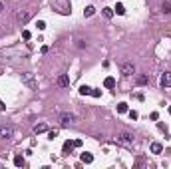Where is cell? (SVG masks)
<instances>
[{"mask_svg":"<svg viewBox=\"0 0 171 169\" xmlns=\"http://www.w3.org/2000/svg\"><path fill=\"white\" fill-rule=\"evenodd\" d=\"M115 141L121 143V145H132L133 143V133H129V131H121V133L115 135Z\"/></svg>","mask_w":171,"mask_h":169,"instance_id":"1","label":"cell"},{"mask_svg":"<svg viewBox=\"0 0 171 169\" xmlns=\"http://www.w3.org/2000/svg\"><path fill=\"white\" fill-rule=\"evenodd\" d=\"M30 10H26V8H22V10H18L16 12V22H20V24H26L28 20H30Z\"/></svg>","mask_w":171,"mask_h":169,"instance_id":"2","label":"cell"},{"mask_svg":"<svg viewBox=\"0 0 171 169\" xmlns=\"http://www.w3.org/2000/svg\"><path fill=\"white\" fill-rule=\"evenodd\" d=\"M121 74H124L125 78L133 76V74H135V66H133V62H124V64H121Z\"/></svg>","mask_w":171,"mask_h":169,"instance_id":"3","label":"cell"},{"mask_svg":"<svg viewBox=\"0 0 171 169\" xmlns=\"http://www.w3.org/2000/svg\"><path fill=\"white\" fill-rule=\"evenodd\" d=\"M60 121H62V125H70V124H74V121H76V116H74V113H62V116H60Z\"/></svg>","mask_w":171,"mask_h":169,"instance_id":"4","label":"cell"},{"mask_svg":"<svg viewBox=\"0 0 171 169\" xmlns=\"http://www.w3.org/2000/svg\"><path fill=\"white\" fill-rule=\"evenodd\" d=\"M22 82L30 88V90H36V82H34V78H32V74H22Z\"/></svg>","mask_w":171,"mask_h":169,"instance_id":"5","label":"cell"},{"mask_svg":"<svg viewBox=\"0 0 171 169\" xmlns=\"http://www.w3.org/2000/svg\"><path fill=\"white\" fill-rule=\"evenodd\" d=\"M161 86L163 88H171V72H165V74H161Z\"/></svg>","mask_w":171,"mask_h":169,"instance_id":"6","label":"cell"},{"mask_svg":"<svg viewBox=\"0 0 171 169\" xmlns=\"http://www.w3.org/2000/svg\"><path fill=\"white\" fill-rule=\"evenodd\" d=\"M56 84H58L60 88H68V86H70V78H68L66 74H62V76H58V80H56Z\"/></svg>","mask_w":171,"mask_h":169,"instance_id":"7","label":"cell"},{"mask_svg":"<svg viewBox=\"0 0 171 169\" xmlns=\"http://www.w3.org/2000/svg\"><path fill=\"white\" fill-rule=\"evenodd\" d=\"M0 135L6 137V139H10V137L14 135V129H12V127H4V129H0Z\"/></svg>","mask_w":171,"mask_h":169,"instance_id":"8","label":"cell"},{"mask_svg":"<svg viewBox=\"0 0 171 169\" xmlns=\"http://www.w3.org/2000/svg\"><path fill=\"white\" fill-rule=\"evenodd\" d=\"M161 151H163V145L157 143V141H153L151 143V153H161Z\"/></svg>","mask_w":171,"mask_h":169,"instance_id":"9","label":"cell"},{"mask_svg":"<svg viewBox=\"0 0 171 169\" xmlns=\"http://www.w3.org/2000/svg\"><path fill=\"white\" fill-rule=\"evenodd\" d=\"M161 10H163L165 14H171V0H165L163 4H161Z\"/></svg>","mask_w":171,"mask_h":169,"instance_id":"10","label":"cell"},{"mask_svg":"<svg viewBox=\"0 0 171 169\" xmlns=\"http://www.w3.org/2000/svg\"><path fill=\"white\" fill-rule=\"evenodd\" d=\"M48 127H46V124H38V125H34V133H44Z\"/></svg>","mask_w":171,"mask_h":169,"instance_id":"11","label":"cell"},{"mask_svg":"<svg viewBox=\"0 0 171 169\" xmlns=\"http://www.w3.org/2000/svg\"><path fill=\"white\" fill-rule=\"evenodd\" d=\"M147 82H149V76H147V74H143V76H137V84H139V86H145Z\"/></svg>","mask_w":171,"mask_h":169,"instance_id":"12","label":"cell"},{"mask_svg":"<svg viewBox=\"0 0 171 169\" xmlns=\"http://www.w3.org/2000/svg\"><path fill=\"white\" fill-rule=\"evenodd\" d=\"M74 147H76V145H74V141H66V143H64V153H70Z\"/></svg>","mask_w":171,"mask_h":169,"instance_id":"13","label":"cell"},{"mask_svg":"<svg viewBox=\"0 0 171 169\" xmlns=\"http://www.w3.org/2000/svg\"><path fill=\"white\" fill-rule=\"evenodd\" d=\"M82 161H84V163H92L94 155H92V153H82Z\"/></svg>","mask_w":171,"mask_h":169,"instance_id":"14","label":"cell"},{"mask_svg":"<svg viewBox=\"0 0 171 169\" xmlns=\"http://www.w3.org/2000/svg\"><path fill=\"white\" fill-rule=\"evenodd\" d=\"M80 94H82V96H90V94H92V88H90V86H82V88H80Z\"/></svg>","mask_w":171,"mask_h":169,"instance_id":"15","label":"cell"},{"mask_svg":"<svg viewBox=\"0 0 171 169\" xmlns=\"http://www.w3.org/2000/svg\"><path fill=\"white\" fill-rule=\"evenodd\" d=\"M14 165H16V167H22V165H24V157L16 155V157H14Z\"/></svg>","mask_w":171,"mask_h":169,"instance_id":"16","label":"cell"},{"mask_svg":"<svg viewBox=\"0 0 171 169\" xmlns=\"http://www.w3.org/2000/svg\"><path fill=\"white\" fill-rule=\"evenodd\" d=\"M94 12H96V8H94V6H88V8L84 10V16H86V18H90V16H94Z\"/></svg>","mask_w":171,"mask_h":169,"instance_id":"17","label":"cell"},{"mask_svg":"<svg viewBox=\"0 0 171 169\" xmlns=\"http://www.w3.org/2000/svg\"><path fill=\"white\" fill-rule=\"evenodd\" d=\"M102 14H104L105 18H112V16H113V8H104V10H102Z\"/></svg>","mask_w":171,"mask_h":169,"instance_id":"18","label":"cell"},{"mask_svg":"<svg viewBox=\"0 0 171 169\" xmlns=\"http://www.w3.org/2000/svg\"><path fill=\"white\" fill-rule=\"evenodd\" d=\"M104 86H105V88H113V86H115V80H113V78H105Z\"/></svg>","mask_w":171,"mask_h":169,"instance_id":"19","label":"cell"},{"mask_svg":"<svg viewBox=\"0 0 171 169\" xmlns=\"http://www.w3.org/2000/svg\"><path fill=\"white\" fill-rule=\"evenodd\" d=\"M113 10H115V12H118L119 16H124V14H125V6H124V4H118V6L113 8Z\"/></svg>","mask_w":171,"mask_h":169,"instance_id":"20","label":"cell"},{"mask_svg":"<svg viewBox=\"0 0 171 169\" xmlns=\"http://www.w3.org/2000/svg\"><path fill=\"white\" fill-rule=\"evenodd\" d=\"M118 111H119V113H125V111H127V104H124V102L118 104Z\"/></svg>","mask_w":171,"mask_h":169,"instance_id":"21","label":"cell"},{"mask_svg":"<svg viewBox=\"0 0 171 169\" xmlns=\"http://www.w3.org/2000/svg\"><path fill=\"white\" fill-rule=\"evenodd\" d=\"M36 26H38V30H44V28H46V22H44V20H38Z\"/></svg>","mask_w":171,"mask_h":169,"instance_id":"22","label":"cell"},{"mask_svg":"<svg viewBox=\"0 0 171 169\" xmlns=\"http://www.w3.org/2000/svg\"><path fill=\"white\" fill-rule=\"evenodd\" d=\"M56 135H58V131H48V139H54Z\"/></svg>","mask_w":171,"mask_h":169,"instance_id":"23","label":"cell"},{"mask_svg":"<svg viewBox=\"0 0 171 169\" xmlns=\"http://www.w3.org/2000/svg\"><path fill=\"white\" fill-rule=\"evenodd\" d=\"M22 38H24V40H30V32H28V30H24V32H22Z\"/></svg>","mask_w":171,"mask_h":169,"instance_id":"24","label":"cell"},{"mask_svg":"<svg viewBox=\"0 0 171 169\" xmlns=\"http://www.w3.org/2000/svg\"><path fill=\"white\" fill-rule=\"evenodd\" d=\"M129 117H132V119H137V111H129Z\"/></svg>","mask_w":171,"mask_h":169,"instance_id":"25","label":"cell"},{"mask_svg":"<svg viewBox=\"0 0 171 169\" xmlns=\"http://www.w3.org/2000/svg\"><path fill=\"white\" fill-rule=\"evenodd\" d=\"M92 96L94 98H99V90H92Z\"/></svg>","mask_w":171,"mask_h":169,"instance_id":"26","label":"cell"},{"mask_svg":"<svg viewBox=\"0 0 171 169\" xmlns=\"http://www.w3.org/2000/svg\"><path fill=\"white\" fill-rule=\"evenodd\" d=\"M2 10H4V4H2V2H0V14H2Z\"/></svg>","mask_w":171,"mask_h":169,"instance_id":"27","label":"cell"},{"mask_svg":"<svg viewBox=\"0 0 171 169\" xmlns=\"http://www.w3.org/2000/svg\"><path fill=\"white\" fill-rule=\"evenodd\" d=\"M169 113H171V108H169Z\"/></svg>","mask_w":171,"mask_h":169,"instance_id":"28","label":"cell"}]
</instances>
